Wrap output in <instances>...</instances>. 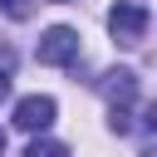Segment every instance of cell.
Here are the masks:
<instances>
[{"label": "cell", "mask_w": 157, "mask_h": 157, "mask_svg": "<svg viewBox=\"0 0 157 157\" xmlns=\"http://www.w3.org/2000/svg\"><path fill=\"white\" fill-rule=\"evenodd\" d=\"M147 25H152V10H147L142 0H118V5L108 10V29H113V39H118L123 49L142 44V39H147Z\"/></svg>", "instance_id": "1"}, {"label": "cell", "mask_w": 157, "mask_h": 157, "mask_svg": "<svg viewBox=\"0 0 157 157\" xmlns=\"http://www.w3.org/2000/svg\"><path fill=\"white\" fill-rule=\"evenodd\" d=\"M34 54H39V64H54V69H74L83 49H78V34H74L69 25H49V29L39 34V49H34Z\"/></svg>", "instance_id": "2"}, {"label": "cell", "mask_w": 157, "mask_h": 157, "mask_svg": "<svg viewBox=\"0 0 157 157\" xmlns=\"http://www.w3.org/2000/svg\"><path fill=\"white\" fill-rule=\"evenodd\" d=\"M54 113H59V103H54L49 93H29V98L15 103V128H25V132H44V128L54 123Z\"/></svg>", "instance_id": "3"}, {"label": "cell", "mask_w": 157, "mask_h": 157, "mask_svg": "<svg viewBox=\"0 0 157 157\" xmlns=\"http://www.w3.org/2000/svg\"><path fill=\"white\" fill-rule=\"evenodd\" d=\"M137 88H142V83H137L132 69H108V74L98 78V93L108 98V108H132V103H137Z\"/></svg>", "instance_id": "4"}, {"label": "cell", "mask_w": 157, "mask_h": 157, "mask_svg": "<svg viewBox=\"0 0 157 157\" xmlns=\"http://www.w3.org/2000/svg\"><path fill=\"white\" fill-rule=\"evenodd\" d=\"M25 157H69V147L54 142V137H34V142L25 147Z\"/></svg>", "instance_id": "5"}, {"label": "cell", "mask_w": 157, "mask_h": 157, "mask_svg": "<svg viewBox=\"0 0 157 157\" xmlns=\"http://www.w3.org/2000/svg\"><path fill=\"white\" fill-rule=\"evenodd\" d=\"M0 10H5L10 20H29V15H34V0H0Z\"/></svg>", "instance_id": "6"}, {"label": "cell", "mask_w": 157, "mask_h": 157, "mask_svg": "<svg viewBox=\"0 0 157 157\" xmlns=\"http://www.w3.org/2000/svg\"><path fill=\"white\" fill-rule=\"evenodd\" d=\"M108 128H113L118 137H123V132H132V118H128V108H113V113H108Z\"/></svg>", "instance_id": "7"}, {"label": "cell", "mask_w": 157, "mask_h": 157, "mask_svg": "<svg viewBox=\"0 0 157 157\" xmlns=\"http://www.w3.org/2000/svg\"><path fill=\"white\" fill-rule=\"evenodd\" d=\"M0 98H10V74L0 69Z\"/></svg>", "instance_id": "8"}, {"label": "cell", "mask_w": 157, "mask_h": 157, "mask_svg": "<svg viewBox=\"0 0 157 157\" xmlns=\"http://www.w3.org/2000/svg\"><path fill=\"white\" fill-rule=\"evenodd\" d=\"M0 152H5V128H0Z\"/></svg>", "instance_id": "9"}, {"label": "cell", "mask_w": 157, "mask_h": 157, "mask_svg": "<svg viewBox=\"0 0 157 157\" xmlns=\"http://www.w3.org/2000/svg\"><path fill=\"white\" fill-rule=\"evenodd\" d=\"M142 157H157V152H142Z\"/></svg>", "instance_id": "10"}, {"label": "cell", "mask_w": 157, "mask_h": 157, "mask_svg": "<svg viewBox=\"0 0 157 157\" xmlns=\"http://www.w3.org/2000/svg\"><path fill=\"white\" fill-rule=\"evenodd\" d=\"M59 5H64V0H59Z\"/></svg>", "instance_id": "11"}]
</instances>
